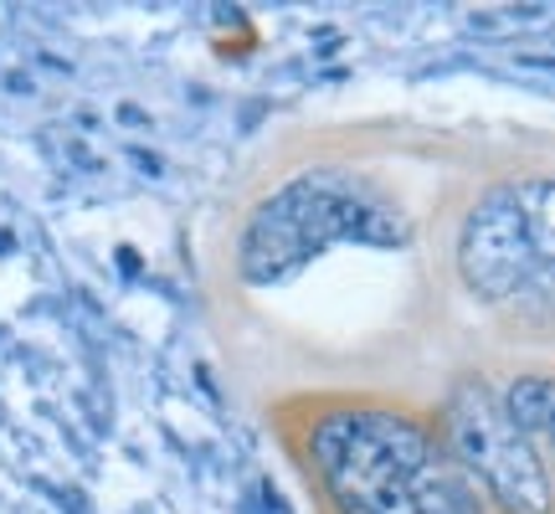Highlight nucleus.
<instances>
[{
    "label": "nucleus",
    "instance_id": "nucleus-1",
    "mask_svg": "<svg viewBox=\"0 0 555 514\" xmlns=\"http://www.w3.org/2000/svg\"><path fill=\"white\" fill-rule=\"evenodd\" d=\"M345 237L397 242L401 227L356 180L304 176L294 185H283L253 217L247 237H242V278L247 283H273V278L294 273L298 262H309L330 242Z\"/></svg>",
    "mask_w": 555,
    "mask_h": 514
},
{
    "label": "nucleus",
    "instance_id": "nucleus-2",
    "mask_svg": "<svg viewBox=\"0 0 555 514\" xmlns=\"http://www.w3.org/2000/svg\"><path fill=\"white\" fill-rule=\"evenodd\" d=\"M427 458L422 427L391 412H345L314 427V463L345 514H422L412 484Z\"/></svg>",
    "mask_w": 555,
    "mask_h": 514
},
{
    "label": "nucleus",
    "instance_id": "nucleus-3",
    "mask_svg": "<svg viewBox=\"0 0 555 514\" xmlns=\"http://www.w3.org/2000/svg\"><path fill=\"white\" fill-rule=\"evenodd\" d=\"M448 442L453 458L489 489L509 514H545L551 510V478L540 468L535 442L504 416L494 391L478 381L457 386L448 401Z\"/></svg>",
    "mask_w": 555,
    "mask_h": 514
},
{
    "label": "nucleus",
    "instance_id": "nucleus-4",
    "mask_svg": "<svg viewBox=\"0 0 555 514\" xmlns=\"http://www.w3.org/2000/svg\"><path fill=\"white\" fill-rule=\"evenodd\" d=\"M457 273L489 304H504V298L525 294L540 278L535 247H530V232H525V217H519L515 185L489 191L468 211L463 237H457Z\"/></svg>",
    "mask_w": 555,
    "mask_h": 514
},
{
    "label": "nucleus",
    "instance_id": "nucleus-5",
    "mask_svg": "<svg viewBox=\"0 0 555 514\" xmlns=\"http://www.w3.org/2000/svg\"><path fill=\"white\" fill-rule=\"evenodd\" d=\"M416 510L422 514H483L478 499V478L457 463V458H427L416 468Z\"/></svg>",
    "mask_w": 555,
    "mask_h": 514
},
{
    "label": "nucleus",
    "instance_id": "nucleus-6",
    "mask_svg": "<svg viewBox=\"0 0 555 514\" xmlns=\"http://www.w3.org/2000/svg\"><path fill=\"white\" fill-rule=\"evenodd\" d=\"M515 201L525 232H530V247H535L540 278H555V176L515 180Z\"/></svg>",
    "mask_w": 555,
    "mask_h": 514
},
{
    "label": "nucleus",
    "instance_id": "nucleus-7",
    "mask_svg": "<svg viewBox=\"0 0 555 514\" xmlns=\"http://www.w3.org/2000/svg\"><path fill=\"white\" fill-rule=\"evenodd\" d=\"M499 407H504V416H509L525 437L545 433V427H551V416H555V381L551 376H519Z\"/></svg>",
    "mask_w": 555,
    "mask_h": 514
},
{
    "label": "nucleus",
    "instance_id": "nucleus-8",
    "mask_svg": "<svg viewBox=\"0 0 555 514\" xmlns=\"http://www.w3.org/2000/svg\"><path fill=\"white\" fill-rule=\"evenodd\" d=\"M545 433H551V442H555V416H551V427H545Z\"/></svg>",
    "mask_w": 555,
    "mask_h": 514
}]
</instances>
